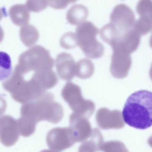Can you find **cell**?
I'll list each match as a JSON object with an SVG mask.
<instances>
[{
    "instance_id": "277c9868",
    "label": "cell",
    "mask_w": 152,
    "mask_h": 152,
    "mask_svg": "<svg viewBox=\"0 0 152 152\" xmlns=\"http://www.w3.org/2000/svg\"><path fill=\"white\" fill-rule=\"evenodd\" d=\"M98 32V29L89 21L83 22L76 28L78 45L88 58L96 59L104 54V46L96 38Z\"/></svg>"
},
{
    "instance_id": "603a6c76",
    "label": "cell",
    "mask_w": 152,
    "mask_h": 152,
    "mask_svg": "<svg viewBox=\"0 0 152 152\" xmlns=\"http://www.w3.org/2000/svg\"><path fill=\"white\" fill-rule=\"evenodd\" d=\"M7 104L5 99L0 95V118L6 110Z\"/></svg>"
},
{
    "instance_id": "cb8c5ba5",
    "label": "cell",
    "mask_w": 152,
    "mask_h": 152,
    "mask_svg": "<svg viewBox=\"0 0 152 152\" xmlns=\"http://www.w3.org/2000/svg\"><path fill=\"white\" fill-rule=\"evenodd\" d=\"M4 12L3 10L0 8V21L4 15Z\"/></svg>"
},
{
    "instance_id": "7402d4cb",
    "label": "cell",
    "mask_w": 152,
    "mask_h": 152,
    "mask_svg": "<svg viewBox=\"0 0 152 152\" xmlns=\"http://www.w3.org/2000/svg\"><path fill=\"white\" fill-rule=\"evenodd\" d=\"M78 0H47L48 4L51 8L56 9L66 8L68 5L74 3Z\"/></svg>"
},
{
    "instance_id": "44dd1931",
    "label": "cell",
    "mask_w": 152,
    "mask_h": 152,
    "mask_svg": "<svg viewBox=\"0 0 152 152\" xmlns=\"http://www.w3.org/2000/svg\"><path fill=\"white\" fill-rule=\"evenodd\" d=\"M26 5L29 11L38 12L46 9L48 4L47 0H27Z\"/></svg>"
},
{
    "instance_id": "5bb4252c",
    "label": "cell",
    "mask_w": 152,
    "mask_h": 152,
    "mask_svg": "<svg viewBox=\"0 0 152 152\" xmlns=\"http://www.w3.org/2000/svg\"><path fill=\"white\" fill-rule=\"evenodd\" d=\"M88 15V10L86 7L81 4H75L67 10L66 18L71 25H77L85 20Z\"/></svg>"
},
{
    "instance_id": "2e32d148",
    "label": "cell",
    "mask_w": 152,
    "mask_h": 152,
    "mask_svg": "<svg viewBox=\"0 0 152 152\" xmlns=\"http://www.w3.org/2000/svg\"><path fill=\"white\" fill-rule=\"evenodd\" d=\"M20 33L24 43L27 47L35 44L39 38L38 31L35 27L31 24L25 25L21 27Z\"/></svg>"
},
{
    "instance_id": "6da1fadb",
    "label": "cell",
    "mask_w": 152,
    "mask_h": 152,
    "mask_svg": "<svg viewBox=\"0 0 152 152\" xmlns=\"http://www.w3.org/2000/svg\"><path fill=\"white\" fill-rule=\"evenodd\" d=\"M151 92L142 90L128 98L122 111L125 123L132 127L145 129L152 125Z\"/></svg>"
},
{
    "instance_id": "7c38bea8",
    "label": "cell",
    "mask_w": 152,
    "mask_h": 152,
    "mask_svg": "<svg viewBox=\"0 0 152 152\" xmlns=\"http://www.w3.org/2000/svg\"><path fill=\"white\" fill-rule=\"evenodd\" d=\"M31 78L44 91L53 87L58 82V77L52 69L34 72Z\"/></svg>"
},
{
    "instance_id": "30bf717a",
    "label": "cell",
    "mask_w": 152,
    "mask_h": 152,
    "mask_svg": "<svg viewBox=\"0 0 152 152\" xmlns=\"http://www.w3.org/2000/svg\"><path fill=\"white\" fill-rule=\"evenodd\" d=\"M55 65L57 74L61 79L68 81L74 78L76 64L70 54L63 52L58 54Z\"/></svg>"
},
{
    "instance_id": "7a4b0ae2",
    "label": "cell",
    "mask_w": 152,
    "mask_h": 152,
    "mask_svg": "<svg viewBox=\"0 0 152 152\" xmlns=\"http://www.w3.org/2000/svg\"><path fill=\"white\" fill-rule=\"evenodd\" d=\"M54 100L53 94L45 92L36 99L23 103L20 113L36 124L43 121L58 123L62 119L64 112L62 105Z\"/></svg>"
},
{
    "instance_id": "ffe728a7",
    "label": "cell",
    "mask_w": 152,
    "mask_h": 152,
    "mask_svg": "<svg viewBox=\"0 0 152 152\" xmlns=\"http://www.w3.org/2000/svg\"><path fill=\"white\" fill-rule=\"evenodd\" d=\"M151 0H139L136 6L137 13L140 16H152Z\"/></svg>"
},
{
    "instance_id": "9a60e30c",
    "label": "cell",
    "mask_w": 152,
    "mask_h": 152,
    "mask_svg": "<svg viewBox=\"0 0 152 152\" xmlns=\"http://www.w3.org/2000/svg\"><path fill=\"white\" fill-rule=\"evenodd\" d=\"M94 69V64L91 60L83 58L76 64L75 75L80 79H88L93 75Z\"/></svg>"
},
{
    "instance_id": "9c48e42d",
    "label": "cell",
    "mask_w": 152,
    "mask_h": 152,
    "mask_svg": "<svg viewBox=\"0 0 152 152\" xmlns=\"http://www.w3.org/2000/svg\"><path fill=\"white\" fill-rule=\"evenodd\" d=\"M132 59L130 54L113 51L110 71L114 78L122 79L126 77L131 68Z\"/></svg>"
},
{
    "instance_id": "5b68a950",
    "label": "cell",
    "mask_w": 152,
    "mask_h": 152,
    "mask_svg": "<svg viewBox=\"0 0 152 152\" xmlns=\"http://www.w3.org/2000/svg\"><path fill=\"white\" fill-rule=\"evenodd\" d=\"M61 95L74 113L84 118L90 115L93 108L92 103L83 98L78 85L67 82L62 90Z\"/></svg>"
},
{
    "instance_id": "52a82bcc",
    "label": "cell",
    "mask_w": 152,
    "mask_h": 152,
    "mask_svg": "<svg viewBox=\"0 0 152 152\" xmlns=\"http://www.w3.org/2000/svg\"><path fill=\"white\" fill-rule=\"evenodd\" d=\"M110 22L118 32L125 33L133 28L135 16L127 5L120 4L114 8L110 16Z\"/></svg>"
},
{
    "instance_id": "d6986e66",
    "label": "cell",
    "mask_w": 152,
    "mask_h": 152,
    "mask_svg": "<svg viewBox=\"0 0 152 152\" xmlns=\"http://www.w3.org/2000/svg\"><path fill=\"white\" fill-rule=\"evenodd\" d=\"M60 44L61 47L67 50L76 47L78 43L75 33L71 32L65 33L60 39Z\"/></svg>"
},
{
    "instance_id": "4fadbf2b",
    "label": "cell",
    "mask_w": 152,
    "mask_h": 152,
    "mask_svg": "<svg viewBox=\"0 0 152 152\" xmlns=\"http://www.w3.org/2000/svg\"><path fill=\"white\" fill-rule=\"evenodd\" d=\"M9 13L11 21L17 26L25 25L29 21V10L25 4H17L12 6L9 9Z\"/></svg>"
},
{
    "instance_id": "ba28073f",
    "label": "cell",
    "mask_w": 152,
    "mask_h": 152,
    "mask_svg": "<svg viewBox=\"0 0 152 152\" xmlns=\"http://www.w3.org/2000/svg\"><path fill=\"white\" fill-rule=\"evenodd\" d=\"M20 133L17 120L8 115L0 118V141L4 146L10 147L19 139Z\"/></svg>"
},
{
    "instance_id": "3957f363",
    "label": "cell",
    "mask_w": 152,
    "mask_h": 152,
    "mask_svg": "<svg viewBox=\"0 0 152 152\" xmlns=\"http://www.w3.org/2000/svg\"><path fill=\"white\" fill-rule=\"evenodd\" d=\"M54 61L49 51L40 45H35L20 56L16 67L23 74L52 69Z\"/></svg>"
},
{
    "instance_id": "8fae6325",
    "label": "cell",
    "mask_w": 152,
    "mask_h": 152,
    "mask_svg": "<svg viewBox=\"0 0 152 152\" xmlns=\"http://www.w3.org/2000/svg\"><path fill=\"white\" fill-rule=\"evenodd\" d=\"M69 122L76 142L83 141L88 137L90 126L85 118L73 113L70 115Z\"/></svg>"
},
{
    "instance_id": "e0dca14e",
    "label": "cell",
    "mask_w": 152,
    "mask_h": 152,
    "mask_svg": "<svg viewBox=\"0 0 152 152\" xmlns=\"http://www.w3.org/2000/svg\"><path fill=\"white\" fill-rule=\"evenodd\" d=\"M152 16H140L135 21L133 29L141 36L147 34L151 31Z\"/></svg>"
},
{
    "instance_id": "8992f818",
    "label": "cell",
    "mask_w": 152,
    "mask_h": 152,
    "mask_svg": "<svg viewBox=\"0 0 152 152\" xmlns=\"http://www.w3.org/2000/svg\"><path fill=\"white\" fill-rule=\"evenodd\" d=\"M46 141L51 150L57 152L68 148L76 142L73 131L70 127L52 129L47 133Z\"/></svg>"
},
{
    "instance_id": "d4e9b609",
    "label": "cell",
    "mask_w": 152,
    "mask_h": 152,
    "mask_svg": "<svg viewBox=\"0 0 152 152\" xmlns=\"http://www.w3.org/2000/svg\"><path fill=\"white\" fill-rule=\"evenodd\" d=\"M3 31L2 28L0 26V37H2L3 36Z\"/></svg>"
},
{
    "instance_id": "ac0fdd59",
    "label": "cell",
    "mask_w": 152,
    "mask_h": 152,
    "mask_svg": "<svg viewBox=\"0 0 152 152\" xmlns=\"http://www.w3.org/2000/svg\"><path fill=\"white\" fill-rule=\"evenodd\" d=\"M11 58L7 53L0 51V81L8 78L12 73Z\"/></svg>"
}]
</instances>
